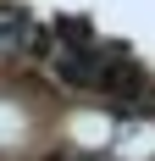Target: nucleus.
Instances as JSON below:
<instances>
[{
  "instance_id": "1",
  "label": "nucleus",
  "mask_w": 155,
  "mask_h": 161,
  "mask_svg": "<svg viewBox=\"0 0 155 161\" xmlns=\"http://www.w3.org/2000/svg\"><path fill=\"white\" fill-rule=\"evenodd\" d=\"M116 156H122V161H150V156H155V128H133V133H122Z\"/></svg>"
},
{
  "instance_id": "2",
  "label": "nucleus",
  "mask_w": 155,
  "mask_h": 161,
  "mask_svg": "<svg viewBox=\"0 0 155 161\" xmlns=\"http://www.w3.org/2000/svg\"><path fill=\"white\" fill-rule=\"evenodd\" d=\"M72 133H78V139H111V122H105V117H78Z\"/></svg>"
}]
</instances>
